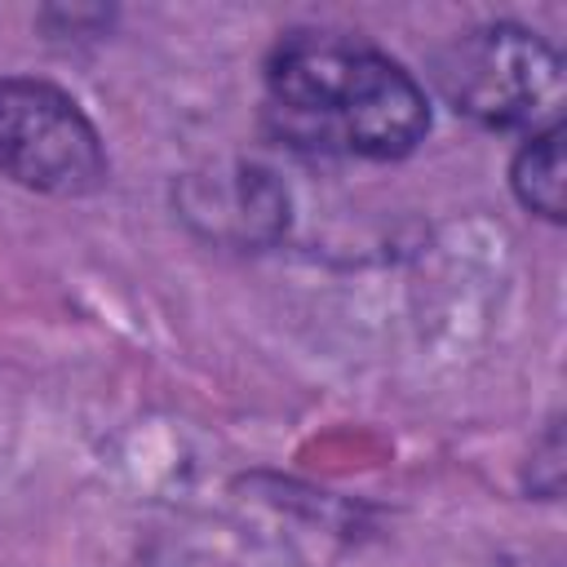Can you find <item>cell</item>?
I'll return each mask as SVG.
<instances>
[{
  "label": "cell",
  "instance_id": "obj_3",
  "mask_svg": "<svg viewBox=\"0 0 567 567\" xmlns=\"http://www.w3.org/2000/svg\"><path fill=\"white\" fill-rule=\"evenodd\" d=\"M0 173L40 195L75 199L106 182V151L71 93L0 75Z\"/></svg>",
  "mask_w": 567,
  "mask_h": 567
},
{
  "label": "cell",
  "instance_id": "obj_1",
  "mask_svg": "<svg viewBox=\"0 0 567 567\" xmlns=\"http://www.w3.org/2000/svg\"><path fill=\"white\" fill-rule=\"evenodd\" d=\"M266 89L279 133L297 146L403 159L430 128L421 84L385 53L332 31L288 35L266 66Z\"/></svg>",
  "mask_w": 567,
  "mask_h": 567
},
{
  "label": "cell",
  "instance_id": "obj_4",
  "mask_svg": "<svg viewBox=\"0 0 567 567\" xmlns=\"http://www.w3.org/2000/svg\"><path fill=\"white\" fill-rule=\"evenodd\" d=\"M509 186L518 204L545 221H563L567 213V182H563V128H540L527 133L509 164Z\"/></svg>",
  "mask_w": 567,
  "mask_h": 567
},
{
  "label": "cell",
  "instance_id": "obj_2",
  "mask_svg": "<svg viewBox=\"0 0 567 567\" xmlns=\"http://www.w3.org/2000/svg\"><path fill=\"white\" fill-rule=\"evenodd\" d=\"M434 84L452 111L487 128L540 133L558 124L563 62L540 35L514 22H483L434 53Z\"/></svg>",
  "mask_w": 567,
  "mask_h": 567
}]
</instances>
